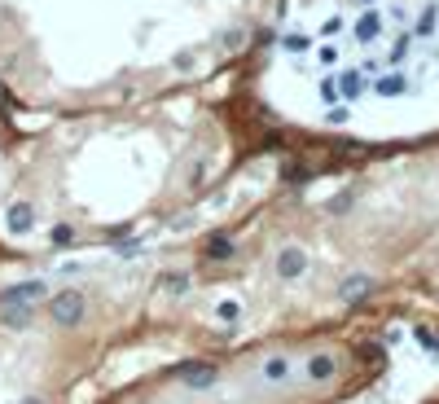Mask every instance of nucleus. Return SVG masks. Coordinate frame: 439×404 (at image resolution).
Returning <instances> with one entry per match:
<instances>
[{
	"instance_id": "nucleus-8",
	"label": "nucleus",
	"mask_w": 439,
	"mask_h": 404,
	"mask_svg": "<svg viewBox=\"0 0 439 404\" xmlns=\"http://www.w3.org/2000/svg\"><path fill=\"white\" fill-rule=\"evenodd\" d=\"M365 290H369V281H365V277H351L347 286H343V299H356V294H365Z\"/></svg>"
},
{
	"instance_id": "nucleus-2",
	"label": "nucleus",
	"mask_w": 439,
	"mask_h": 404,
	"mask_svg": "<svg viewBox=\"0 0 439 404\" xmlns=\"http://www.w3.org/2000/svg\"><path fill=\"white\" fill-rule=\"evenodd\" d=\"M53 316L62 321V325H75L79 316H84V299H79L75 290H66V294H57L53 299Z\"/></svg>"
},
{
	"instance_id": "nucleus-6",
	"label": "nucleus",
	"mask_w": 439,
	"mask_h": 404,
	"mask_svg": "<svg viewBox=\"0 0 439 404\" xmlns=\"http://www.w3.org/2000/svg\"><path fill=\"white\" fill-rule=\"evenodd\" d=\"M307 374H312L316 383H325V378H334V356H312V361H307Z\"/></svg>"
},
{
	"instance_id": "nucleus-3",
	"label": "nucleus",
	"mask_w": 439,
	"mask_h": 404,
	"mask_svg": "<svg viewBox=\"0 0 439 404\" xmlns=\"http://www.w3.org/2000/svg\"><path fill=\"white\" fill-rule=\"evenodd\" d=\"M40 294H44V281H22V286L5 290V303H31V299H40Z\"/></svg>"
},
{
	"instance_id": "nucleus-5",
	"label": "nucleus",
	"mask_w": 439,
	"mask_h": 404,
	"mask_svg": "<svg viewBox=\"0 0 439 404\" xmlns=\"http://www.w3.org/2000/svg\"><path fill=\"white\" fill-rule=\"evenodd\" d=\"M264 378H268V383H286V378H290V361H286V356H268V361H264Z\"/></svg>"
},
{
	"instance_id": "nucleus-9",
	"label": "nucleus",
	"mask_w": 439,
	"mask_h": 404,
	"mask_svg": "<svg viewBox=\"0 0 439 404\" xmlns=\"http://www.w3.org/2000/svg\"><path fill=\"white\" fill-rule=\"evenodd\" d=\"M229 251H233V246L224 242V237H220V242H211V255H216V259H229Z\"/></svg>"
},
{
	"instance_id": "nucleus-1",
	"label": "nucleus",
	"mask_w": 439,
	"mask_h": 404,
	"mask_svg": "<svg viewBox=\"0 0 439 404\" xmlns=\"http://www.w3.org/2000/svg\"><path fill=\"white\" fill-rule=\"evenodd\" d=\"M176 374H181V383L189 391H207L211 383H216V365H203V361H185Z\"/></svg>"
},
{
	"instance_id": "nucleus-11",
	"label": "nucleus",
	"mask_w": 439,
	"mask_h": 404,
	"mask_svg": "<svg viewBox=\"0 0 439 404\" xmlns=\"http://www.w3.org/2000/svg\"><path fill=\"white\" fill-rule=\"evenodd\" d=\"M22 404H40V400H22Z\"/></svg>"
},
{
	"instance_id": "nucleus-10",
	"label": "nucleus",
	"mask_w": 439,
	"mask_h": 404,
	"mask_svg": "<svg viewBox=\"0 0 439 404\" xmlns=\"http://www.w3.org/2000/svg\"><path fill=\"white\" fill-rule=\"evenodd\" d=\"M220 321H229V325H233V321H237V303H220Z\"/></svg>"
},
{
	"instance_id": "nucleus-4",
	"label": "nucleus",
	"mask_w": 439,
	"mask_h": 404,
	"mask_svg": "<svg viewBox=\"0 0 439 404\" xmlns=\"http://www.w3.org/2000/svg\"><path fill=\"white\" fill-rule=\"evenodd\" d=\"M277 272H281V277H299V272H303V251H281V259H277Z\"/></svg>"
},
{
	"instance_id": "nucleus-7",
	"label": "nucleus",
	"mask_w": 439,
	"mask_h": 404,
	"mask_svg": "<svg viewBox=\"0 0 439 404\" xmlns=\"http://www.w3.org/2000/svg\"><path fill=\"white\" fill-rule=\"evenodd\" d=\"M31 207H14V216H9V229H14V233H27L31 229Z\"/></svg>"
}]
</instances>
